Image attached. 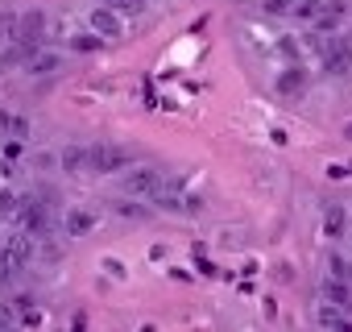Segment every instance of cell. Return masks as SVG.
I'll list each match as a JSON object with an SVG mask.
<instances>
[{"instance_id": "1", "label": "cell", "mask_w": 352, "mask_h": 332, "mask_svg": "<svg viewBox=\"0 0 352 332\" xmlns=\"http://www.w3.org/2000/svg\"><path fill=\"white\" fill-rule=\"evenodd\" d=\"M129 162H133V154L120 145H91L87 149V171H96V175H116Z\"/></svg>"}, {"instance_id": "2", "label": "cell", "mask_w": 352, "mask_h": 332, "mask_svg": "<svg viewBox=\"0 0 352 332\" xmlns=\"http://www.w3.org/2000/svg\"><path fill=\"white\" fill-rule=\"evenodd\" d=\"M120 187H124V196H129V200H145V196H157L166 183H162V175L153 171V166H137V171H129V175H124V183H120Z\"/></svg>"}, {"instance_id": "3", "label": "cell", "mask_w": 352, "mask_h": 332, "mask_svg": "<svg viewBox=\"0 0 352 332\" xmlns=\"http://www.w3.org/2000/svg\"><path fill=\"white\" fill-rule=\"evenodd\" d=\"M17 225H21V233L42 237V233L50 229V212H46V204H42V200H21V204H17Z\"/></svg>"}, {"instance_id": "4", "label": "cell", "mask_w": 352, "mask_h": 332, "mask_svg": "<svg viewBox=\"0 0 352 332\" xmlns=\"http://www.w3.org/2000/svg\"><path fill=\"white\" fill-rule=\"evenodd\" d=\"M25 50H38V42L46 38V13L42 9H34V13H21L17 17V34H13Z\"/></svg>"}, {"instance_id": "5", "label": "cell", "mask_w": 352, "mask_h": 332, "mask_svg": "<svg viewBox=\"0 0 352 332\" xmlns=\"http://www.w3.org/2000/svg\"><path fill=\"white\" fill-rule=\"evenodd\" d=\"M153 200H157V208H166V212H199V200H195V196H183V187H162Z\"/></svg>"}, {"instance_id": "6", "label": "cell", "mask_w": 352, "mask_h": 332, "mask_svg": "<svg viewBox=\"0 0 352 332\" xmlns=\"http://www.w3.org/2000/svg\"><path fill=\"white\" fill-rule=\"evenodd\" d=\"M30 262H34V237L30 233H13L9 237V266H13V274L25 270Z\"/></svg>"}, {"instance_id": "7", "label": "cell", "mask_w": 352, "mask_h": 332, "mask_svg": "<svg viewBox=\"0 0 352 332\" xmlns=\"http://www.w3.org/2000/svg\"><path fill=\"white\" fill-rule=\"evenodd\" d=\"M96 212L91 208H67V220H63V229H67V237H87L91 229H96Z\"/></svg>"}, {"instance_id": "8", "label": "cell", "mask_w": 352, "mask_h": 332, "mask_svg": "<svg viewBox=\"0 0 352 332\" xmlns=\"http://www.w3.org/2000/svg\"><path fill=\"white\" fill-rule=\"evenodd\" d=\"M91 30H96V38H120L124 34V25H120V17H116V9H96L91 17Z\"/></svg>"}, {"instance_id": "9", "label": "cell", "mask_w": 352, "mask_h": 332, "mask_svg": "<svg viewBox=\"0 0 352 332\" xmlns=\"http://www.w3.org/2000/svg\"><path fill=\"white\" fill-rule=\"evenodd\" d=\"M323 299H327L331 307L352 311V291H348V282H340V278H327V282H323Z\"/></svg>"}, {"instance_id": "10", "label": "cell", "mask_w": 352, "mask_h": 332, "mask_svg": "<svg viewBox=\"0 0 352 332\" xmlns=\"http://www.w3.org/2000/svg\"><path fill=\"white\" fill-rule=\"evenodd\" d=\"M58 162H63L67 175H79V171H87V149H83V145H71V149H63Z\"/></svg>"}, {"instance_id": "11", "label": "cell", "mask_w": 352, "mask_h": 332, "mask_svg": "<svg viewBox=\"0 0 352 332\" xmlns=\"http://www.w3.org/2000/svg\"><path fill=\"white\" fill-rule=\"evenodd\" d=\"M58 67V54H50V50H34L30 54V63H25V71L30 75H50Z\"/></svg>"}, {"instance_id": "12", "label": "cell", "mask_w": 352, "mask_h": 332, "mask_svg": "<svg viewBox=\"0 0 352 332\" xmlns=\"http://www.w3.org/2000/svg\"><path fill=\"white\" fill-rule=\"evenodd\" d=\"M278 92H282V96H302V92H307V75H302V71H286V75L278 79Z\"/></svg>"}, {"instance_id": "13", "label": "cell", "mask_w": 352, "mask_h": 332, "mask_svg": "<svg viewBox=\"0 0 352 332\" xmlns=\"http://www.w3.org/2000/svg\"><path fill=\"white\" fill-rule=\"evenodd\" d=\"M0 129H5L9 137H17V141H21V137L30 133V125H25V116H17V112H0Z\"/></svg>"}, {"instance_id": "14", "label": "cell", "mask_w": 352, "mask_h": 332, "mask_svg": "<svg viewBox=\"0 0 352 332\" xmlns=\"http://www.w3.org/2000/svg\"><path fill=\"white\" fill-rule=\"evenodd\" d=\"M112 208H116V216H124V220H149V208H141L137 200H116Z\"/></svg>"}, {"instance_id": "15", "label": "cell", "mask_w": 352, "mask_h": 332, "mask_svg": "<svg viewBox=\"0 0 352 332\" xmlns=\"http://www.w3.org/2000/svg\"><path fill=\"white\" fill-rule=\"evenodd\" d=\"M348 63H352V46H336V50H327V59H323L327 71H344Z\"/></svg>"}, {"instance_id": "16", "label": "cell", "mask_w": 352, "mask_h": 332, "mask_svg": "<svg viewBox=\"0 0 352 332\" xmlns=\"http://www.w3.org/2000/svg\"><path fill=\"white\" fill-rule=\"evenodd\" d=\"M344 225H348V220H344V208H336V204H331V208H327V216H323V229H327L331 237H340V233H344Z\"/></svg>"}, {"instance_id": "17", "label": "cell", "mask_w": 352, "mask_h": 332, "mask_svg": "<svg viewBox=\"0 0 352 332\" xmlns=\"http://www.w3.org/2000/svg\"><path fill=\"white\" fill-rule=\"evenodd\" d=\"M290 17H298V21H315V17H319V0H294Z\"/></svg>"}, {"instance_id": "18", "label": "cell", "mask_w": 352, "mask_h": 332, "mask_svg": "<svg viewBox=\"0 0 352 332\" xmlns=\"http://www.w3.org/2000/svg\"><path fill=\"white\" fill-rule=\"evenodd\" d=\"M17 196L13 191H0V220H17Z\"/></svg>"}, {"instance_id": "19", "label": "cell", "mask_w": 352, "mask_h": 332, "mask_svg": "<svg viewBox=\"0 0 352 332\" xmlns=\"http://www.w3.org/2000/svg\"><path fill=\"white\" fill-rule=\"evenodd\" d=\"M75 54H91V50H100V38H87V34H79V38H71L67 42Z\"/></svg>"}, {"instance_id": "20", "label": "cell", "mask_w": 352, "mask_h": 332, "mask_svg": "<svg viewBox=\"0 0 352 332\" xmlns=\"http://www.w3.org/2000/svg\"><path fill=\"white\" fill-rule=\"evenodd\" d=\"M0 278H13V266H9V237L0 233Z\"/></svg>"}, {"instance_id": "21", "label": "cell", "mask_w": 352, "mask_h": 332, "mask_svg": "<svg viewBox=\"0 0 352 332\" xmlns=\"http://www.w3.org/2000/svg\"><path fill=\"white\" fill-rule=\"evenodd\" d=\"M0 154H5V162H17V158H21V154H25V145H21V141H17V137H9V141H5V145H0Z\"/></svg>"}, {"instance_id": "22", "label": "cell", "mask_w": 352, "mask_h": 332, "mask_svg": "<svg viewBox=\"0 0 352 332\" xmlns=\"http://www.w3.org/2000/svg\"><path fill=\"white\" fill-rule=\"evenodd\" d=\"M340 320H344V315H340V311H336L331 303H323V307H319V324H323V328H336Z\"/></svg>"}, {"instance_id": "23", "label": "cell", "mask_w": 352, "mask_h": 332, "mask_svg": "<svg viewBox=\"0 0 352 332\" xmlns=\"http://www.w3.org/2000/svg\"><path fill=\"white\" fill-rule=\"evenodd\" d=\"M331 278H340V282H348V278H352V266H348L344 258H331Z\"/></svg>"}, {"instance_id": "24", "label": "cell", "mask_w": 352, "mask_h": 332, "mask_svg": "<svg viewBox=\"0 0 352 332\" xmlns=\"http://www.w3.org/2000/svg\"><path fill=\"white\" fill-rule=\"evenodd\" d=\"M265 9H270V13H290L294 0H265Z\"/></svg>"}, {"instance_id": "25", "label": "cell", "mask_w": 352, "mask_h": 332, "mask_svg": "<svg viewBox=\"0 0 352 332\" xmlns=\"http://www.w3.org/2000/svg\"><path fill=\"white\" fill-rule=\"evenodd\" d=\"M9 328H13V307L0 303V332H9Z\"/></svg>"}, {"instance_id": "26", "label": "cell", "mask_w": 352, "mask_h": 332, "mask_svg": "<svg viewBox=\"0 0 352 332\" xmlns=\"http://www.w3.org/2000/svg\"><path fill=\"white\" fill-rule=\"evenodd\" d=\"M112 5H116V9H124V13H137L145 0H112Z\"/></svg>"}, {"instance_id": "27", "label": "cell", "mask_w": 352, "mask_h": 332, "mask_svg": "<svg viewBox=\"0 0 352 332\" xmlns=\"http://www.w3.org/2000/svg\"><path fill=\"white\" fill-rule=\"evenodd\" d=\"M331 332H352V320H340V324H336Z\"/></svg>"}, {"instance_id": "28", "label": "cell", "mask_w": 352, "mask_h": 332, "mask_svg": "<svg viewBox=\"0 0 352 332\" xmlns=\"http://www.w3.org/2000/svg\"><path fill=\"white\" fill-rule=\"evenodd\" d=\"M104 5H112V0H104Z\"/></svg>"}, {"instance_id": "29", "label": "cell", "mask_w": 352, "mask_h": 332, "mask_svg": "<svg viewBox=\"0 0 352 332\" xmlns=\"http://www.w3.org/2000/svg\"><path fill=\"white\" fill-rule=\"evenodd\" d=\"M348 133H352V129H348Z\"/></svg>"}]
</instances>
